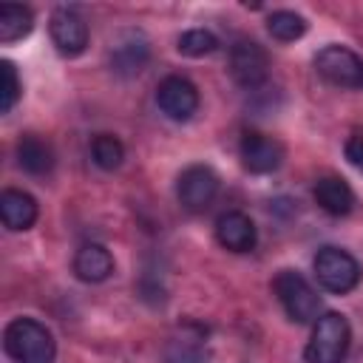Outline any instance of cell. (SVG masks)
Returning <instances> with one entry per match:
<instances>
[{
	"label": "cell",
	"instance_id": "10",
	"mask_svg": "<svg viewBox=\"0 0 363 363\" xmlns=\"http://www.w3.org/2000/svg\"><path fill=\"white\" fill-rule=\"evenodd\" d=\"M238 153H241L244 167H247L250 173H258V176L278 170L281 162H284V147H281V142L272 139V136H267V133H258V130H247V133L241 136Z\"/></svg>",
	"mask_w": 363,
	"mask_h": 363
},
{
	"label": "cell",
	"instance_id": "6",
	"mask_svg": "<svg viewBox=\"0 0 363 363\" xmlns=\"http://www.w3.org/2000/svg\"><path fill=\"white\" fill-rule=\"evenodd\" d=\"M230 74L247 91L261 88L269 77L267 51L255 40H235L233 48H230Z\"/></svg>",
	"mask_w": 363,
	"mask_h": 363
},
{
	"label": "cell",
	"instance_id": "7",
	"mask_svg": "<svg viewBox=\"0 0 363 363\" xmlns=\"http://www.w3.org/2000/svg\"><path fill=\"white\" fill-rule=\"evenodd\" d=\"M218 193V176L207 167V164H190L182 170L179 182H176V196L182 201L184 210L190 213H201L213 204Z\"/></svg>",
	"mask_w": 363,
	"mask_h": 363
},
{
	"label": "cell",
	"instance_id": "12",
	"mask_svg": "<svg viewBox=\"0 0 363 363\" xmlns=\"http://www.w3.org/2000/svg\"><path fill=\"white\" fill-rule=\"evenodd\" d=\"M147 65V40L139 31H122L111 43V68L119 77H133Z\"/></svg>",
	"mask_w": 363,
	"mask_h": 363
},
{
	"label": "cell",
	"instance_id": "19",
	"mask_svg": "<svg viewBox=\"0 0 363 363\" xmlns=\"http://www.w3.org/2000/svg\"><path fill=\"white\" fill-rule=\"evenodd\" d=\"M91 156H94V164H96V167H102V170H116V167L122 164V159H125V147H122V142H119L116 136L99 133V136H94V142H91Z\"/></svg>",
	"mask_w": 363,
	"mask_h": 363
},
{
	"label": "cell",
	"instance_id": "22",
	"mask_svg": "<svg viewBox=\"0 0 363 363\" xmlns=\"http://www.w3.org/2000/svg\"><path fill=\"white\" fill-rule=\"evenodd\" d=\"M343 150H346V159H349V164H354V167L363 173V136H360V133L349 136Z\"/></svg>",
	"mask_w": 363,
	"mask_h": 363
},
{
	"label": "cell",
	"instance_id": "5",
	"mask_svg": "<svg viewBox=\"0 0 363 363\" xmlns=\"http://www.w3.org/2000/svg\"><path fill=\"white\" fill-rule=\"evenodd\" d=\"M315 71L335 88H363V60L346 45H323L315 54Z\"/></svg>",
	"mask_w": 363,
	"mask_h": 363
},
{
	"label": "cell",
	"instance_id": "20",
	"mask_svg": "<svg viewBox=\"0 0 363 363\" xmlns=\"http://www.w3.org/2000/svg\"><path fill=\"white\" fill-rule=\"evenodd\" d=\"M176 48H179V54H184V57H207V54H213V51L218 48V40H216V34L207 31V28H190V31H184V34L179 37Z\"/></svg>",
	"mask_w": 363,
	"mask_h": 363
},
{
	"label": "cell",
	"instance_id": "11",
	"mask_svg": "<svg viewBox=\"0 0 363 363\" xmlns=\"http://www.w3.org/2000/svg\"><path fill=\"white\" fill-rule=\"evenodd\" d=\"M216 238L230 252H250L255 247V241H258V230H255V224H252V218L247 213L230 210V213L218 216Z\"/></svg>",
	"mask_w": 363,
	"mask_h": 363
},
{
	"label": "cell",
	"instance_id": "14",
	"mask_svg": "<svg viewBox=\"0 0 363 363\" xmlns=\"http://www.w3.org/2000/svg\"><path fill=\"white\" fill-rule=\"evenodd\" d=\"M312 193H315L318 207L323 213H329V216H346L354 207V193H352L349 182L340 179V176H320L315 182Z\"/></svg>",
	"mask_w": 363,
	"mask_h": 363
},
{
	"label": "cell",
	"instance_id": "8",
	"mask_svg": "<svg viewBox=\"0 0 363 363\" xmlns=\"http://www.w3.org/2000/svg\"><path fill=\"white\" fill-rule=\"evenodd\" d=\"M159 111L173 122H187L199 111V91L184 77H164L156 88Z\"/></svg>",
	"mask_w": 363,
	"mask_h": 363
},
{
	"label": "cell",
	"instance_id": "16",
	"mask_svg": "<svg viewBox=\"0 0 363 363\" xmlns=\"http://www.w3.org/2000/svg\"><path fill=\"white\" fill-rule=\"evenodd\" d=\"M17 164L31 176H45L54 167V150L37 133H26L17 142Z\"/></svg>",
	"mask_w": 363,
	"mask_h": 363
},
{
	"label": "cell",
	"instance_id": "21",
	"mask_svg": "<svg viewBox=\"0 0 363 363\" xmlns=\"http://www.w3.org/2000/svg\"><path fill=\"white\" fill-rule=\"evenodd\" d=\"M0 74H3V88H0V113H9L17 99H20V79H17V68L3 60L0 62Z\"/></svg>",
	"mask_w": 363,
	"mask_h": 363
},
{
	"label": "cell",
	"instance_id": "18",
	"mask_svg": "<svg viewBox=\"0 0 363 363\" xmlns=\"http://www.w3.org/2000/svg\"><path fill=\"white\" fill-rule=\"evenodd\" d=\"M267 28H269V34H272L275 40L292 43V40H301V37L306 34V20H303L298 11L281 9V11H272V14L267 17Z\"/></svg>",
	"mask_w": 363,
	"mask_h": 363
},
{
	"label": "cell",
	"instance_id": "9",
	"mask_svg": "<svg viewBox=\"0 0 363 363\" xmlns=\"http://www.w3.org/2000/svg\"><path fill=\"white\" fill-rule=\"evenodd\" d=\"M48 28L62 57H79L88 48V23L77 9H57L48 20Z\"/></svg>",
	"mask_w": 363,
	"mask_h": 363
},
{
	"label": "cell",
	"instance_id": "17",
	"mask_svg": "<svg viewBox=\"0 0 363 363\" xmlns=\"http://www.w3.org/2000/svg\"><path fill=\"white\" fill-rule=\"evenodd\" d=\"M34 28V14L26 6L3 3L0 6V43H17Z\"/></svg>",
	"mask_w": 363,
	"mask_h": 363
},
{
	"label": "cell",
	"instance_id": "2",
	"mask_svg": "<svg viewBox=\"0 0 363 363\" xmlns=\"http://www.w3.org/2000/svg\"><path fill=\"white\" fill-rule=\"evenodd\" d=\"M352 343L349 320L340 312H326L315 320L312 337L303 349L306 363H343Z\"/></svg>",
	"mask_w": 363,
	"mask_h": 363
},
{
	"label": "cell",
	"instance_id": "1",
	"mask_svg": "<svg viewBox=\"0 0 363 363\" xmlns=\"http://www.w3.org/2000/svg\"><path fill=\"white\" fill-rule=\"evenodd\" d=\"M3 349L14 363H54L57 343L45 323L14 318L3 332Z\"/></svg>",
	"mask_w": 363,
	"mask_h": 363
},
{
	"label": "cell",
	"instance_id": "3",
	"mask_svg": "<svg viewBox=\"0 0 363 363\" xmlns=\"http://www.w3.org/2000/svg\"><path fill=\"white\" fill-rule=\"evenodd\" d=\"M272 289H275V295H278V301H281V306H284V312H286L289 320H295V323H312L318 318L320 298H318V292L312 289V284L301 272L281 269L275 275V281H272Z\"/></svg>",
	"mask_w": 363,
	"mask_h": 363
},
{
	"label": "cell",
	"instance_id": "15",
	"mask_svg": "<svg viewBox=\"0 0 363 363\" xmlns=\"http://www.w3.org/2000/svg\"><path fill=\"white\" fill-rule=\"evenodd\" d=\"M74 272L85 284H102L113 272V255L102 244H82L74 255Z\"/></svg>",
	"mask_w": 363,
	"mask_h": 363
},
{
	"label": "cell",
	"instance_id": "13",
	"mask_svg": "<svg viewBox=\"0 0 363 363\" xmlns=\"http://www.w3.org/2000/svg\"><path fill=\"white\" fill-rule=\"evenodd\" d=\"M37 201L26 190H3L0 193V221L6 230L20 233L37 221Z\"/></svg>",
	"mask_w": 363,
	"mask_h": 363
},
{
	"label": "cell",
	"instance_id": "4",
	"mask_svg": "<svg viewBox=\"0 0 363 363\" xmlns=\"http://www.w3.org/2000/svg\"><path fill=\"white\" fill-rule=\"evenodd\" d=\"M315 278L326 292L346 295L360 284V264L340 247H320L312 261Z\"/></svg>",
	"mask_w": 363,
	"mask_h": 363
}]
</instances>
